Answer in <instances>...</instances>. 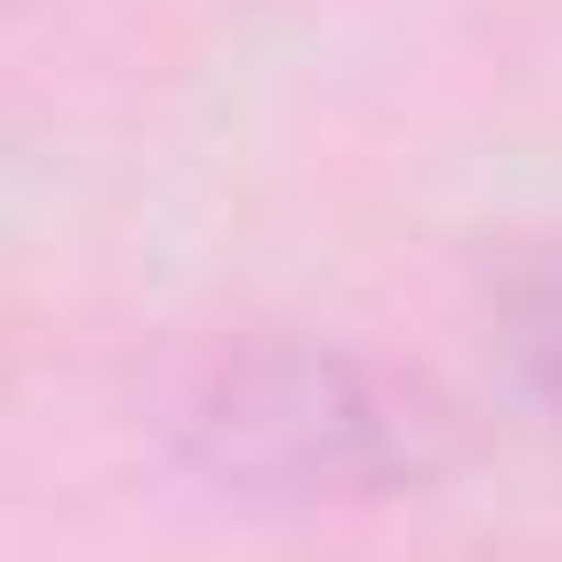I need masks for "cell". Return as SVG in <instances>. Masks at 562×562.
Here are the masks:
<instances>
[{
	"mask_svg": "<svg viewBox=\"0 0 562 562\" xmlns=\"http://www.w3.org/2000/svg\"><path fill=\"white\" fill-rule=\"evenodd\" d=\"M155 430L188 485L265 518H364L463 474V408L419 364L331 331H232L188 353Z\"/></svg>",
	"mask_w": 562,
	"mask_h": 562,
	"instance_id": "1",
	"label": "cell"
},
{
	"mask_svg": "<svg viewBox=\"0 0 562 562\" xmlns=\"http://www.w3.org/2000/svg\"><path fill=\"white\" fill-rule=\"evenodd\" d=\"M485 353H496V386L562 441V232H529L496 254L485 276Z\"/></svg>",
	"mask_w": 562,
	"mask_h": 562,
	"instance_id": "2",
	"label": "cell"
}]
</instances>
